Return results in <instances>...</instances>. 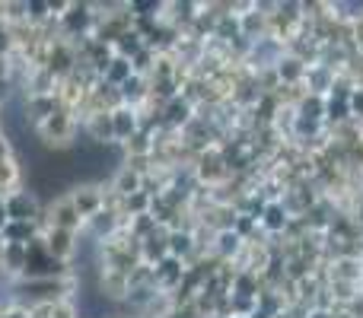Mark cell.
Masks as SVG:
<instances>
[{"mask_svg": "<svg viewBox=\"0 0 363 318\" xmlns=\"http://www.w3.org/2000/svg\"><path fill=\"white\" fill-rule=\"evenodd\" d=\"M35 134L48 150H64V147L74 144V134H77V115L70 108H57L55 115L35 125Z\"/></svg>", "mask_w": 363, "mask_h": 318, "instance_id": "1", "label": "cell"}, {"mask_svg": "<svg viewBox=\"0 0 363 318\" xmlns=\"http://www.w3.org/2000/svg\"><path fill=\"white\" fill-rule=\"evenodd\" d=\"M70 204L77 207V213H80V220L86 223V220H93L96 213L106 210V188L96 185V181H80V185H74L67 191Z\"/></svg>", "mask_w": 363, "mask_h": 318, "instance_id": "2", "label": "cell"}, {"mask_svg": "<svg viewBox=\"0 0 363 318\" xmlns=\"http://www.w3.org/2000/svg\"><path fill=\"white\" fill-rule=\"evenodd\" d=\"M42 217L48 220H38L42 223V232L45 229H67V232H83V220L80 213H77V207L70 204L67 194H61V198H55L48 207H45Z\"/></svg>", "mask_w": 363, "mask_h": 318, "instance_id": "3", "label": "cell"}, {"mask_svg": "<svg viewBox=\"0 0 363 318\" xmlns=\"http://www.w3.org/2000/svg\"><path fill=\"white\" fill-rule=\"evenodd\" d=\"M6 213H10V223H38L42 220V200L35 198V191H26V188H16L4 198Z\"/></svg>", "mask_w": 363, "mask_h": 318, "instance_id": "4", "label": "cell"}, {"mask_svg": "<svg viewBox=\"0 0 363 318\" xmlns=\"http://www.w3.org/2000/svg\"><path fill=\"white\" fill-rule=\"evenodd\" d=\"M45 251H48L55 261L70 264L77 258V245H80V232H67V229H45L42 232Z\"/></svg>", "mask_w": 363, "mask_h": 318, "instance_id": "5", "label": "cell"}, {"mask_svg": "<svg viewBox=\"0 0 363 318\" xmlns=\"http://www.w3.org/2000/svg\"><path fill=\"white\" fill-rule=\"evenodd\" d=\"M99 296L102 300H112V302H121L131 296V274L118 268H102L99 271Z\"/></svg>", "mask_w": 363, "mask_h": 318, "instance_id": "6", "label": "cell"}, {"mask_svg": "<svg viewBox=\"0 0 363 318\" xmlns=\"http://www.w3.org/2000/svg\"><path fill=\"white\" fill-rule=\"evenodd\" d=\"M112 194H115V200H125V198H131V194H140L144 191V169H138V166H121L118 172L112 175Z\"/></svg>", "mask_w": 363, "mask_h": 318, "instance_id": "7", "label": "cell"}, {"mask_svg": "<svg viewBox=\"0 0 363 318\" xmlns=\"http://www.w3.org/2000/svg\"><path fill=\"white\" fill-rule=\"evenodd\" d=\"M112 127H115V144H128L140 131V108L118 106L112 112Z\"/></svg>", "mask_w": 363, "mask_h": 318, "instance_id": "8", "label": "cell"}, {"mask_svg": "<svg viewBox=\"0 0 363 318\" xmlns=\"http://www.w3.org/2000/svg\"><path fill=\"white\" fill-rule=\"evenodd\" d=\"M160 118L166 121L169 127H185L188 121L194 118V106H191V99L188 96H172V99H166L163 102V108H160Z\"/></svg>", "mask_w": 363, "mask_h": 318, "instance_id": "9", "label": "cell"}, {"mask_svg": "<svg viewBox=\"0 0 363 318\" xmlns=\"http://www.w3.org/2000/svg\"><path fill=\"white\" fill-rule=\"evenodd\" d=\"M306 67H309V64L300 61L296 55H284L281 64L274 67V74H277V80H281L284 86H296V83L306 80Z\"/></svg>", "mask_w": 363, "mask_h": 318, "instance_id": "10", "label": "cell"}, {"mask_svg": "<svg viewBox=\"0 0 363 318\" xmlns=\"http://www.w3.org/2000/svg\"><path fill=\"white\" fill-rule=\"evenodd\" d=\"M258 223H262L268 232H284L287 229L290 213H287V207H284V200H268V204L262 207V213H258Z\"/></svg>", "mask_w": 363, "mask_h": 318, "instance_id": "11", "label": "cell"}, {"mask_svg": "<svg viewBox=\"0 0 363 318\" xmlns=\"http://www.w3.org/2000/svg\"><path fill=\"white\" fill-rule=\"evenodd\" d=\"M213 239H217V242H213V251H217V258H223V261H233V258L245 249V239L239 236L236 229H217Z\"/></svg>", "mask_w": 363, "mask_h": 318, "instance_id": "12", "label": "cell"}, {"mask_svg": "<svg viewBox=\"0 0 363 318\" xmlns=\"http://www.w3.org/2000/svg\"><path fill=\"white\" fill-rule=\"evenodd\" d=\"M131 76H134V67H131V61H125V57H112L108 67L102 70V80H106L108 86H115V89H121Z\"/></svg>", "mask_w": 363, "mask_h": 318, "instance_id": "13", "label": "cell"}, {"mask_svg": "<svg viewBox=\"0 0 363 318\" xmlns=\"http://www.w3.org/2000/svg\"><path fill=\"white\" fill-rule=\"evenodd\" d=\"M194 251V232L191 229H169V255L185 261Z\"/></svg>", "mask_w": 363, "mask_h": 318, "instance_id": "14", "label": "cell"}, {"mask_svg": "<svg viewBox=\"0 0 363 318\" xmlns=\"http://www.w3.org/2000/svg\"><path fill=\"white\" fill-rule=\"evenodd\" d=\"M347 108H351V118L363 121V86H354L351 96H347Z\"/></svg>", "mask_w": 363, "mask_h": 318, "instance_id": "15", "label": "cell"}, {"mask_svg": "<svg viewBox=\"0 0 363 318\" xmlns=\"http://www.w3.org/2000/svg\"><path fill=\"white\" fill-rule=\"evenodd\" d=\"M351 159L357 169H363V134H357V137L351 140Z\"/></svg>", "mask_w": 363, "mask_h": 318, "instance_id": "16", "label": "cell"}, {"mask_svg": "<svg viewBox=\"0 0 363 318\" xmlns=\"http://www.w3.org/2000/svg\"><path fill=\"white\" fill-rule=\"evenodd\" d=\"M351 29H354V45H357V51L363 55V13H357V16H354Z\"/></svg>", "mask_w": 363, "mask_h": 318, "instance_id": "17", "label": "cell"}, {"mask_svg": "<svg viewBox=\"0 0 363 318\" xmlns=\"http://www.w3.org/2000/svg\"><path fill=\"white\" fill-rule=\"evenodd\" d=\"M6 159H13V144H10V134H0V162H6Z\"/></svg>", "mask_w": 363, "mask_h": 318, "instance_id": "18", "label": "cell"}, {"mask_svg": "<svg viewBox=\"0 0 363 318\" xmlns=\"http://www.w3.org/2000/svg\"><path fill=\"white\" fill-rule=\"evenodd\" d=\"M6 223H10V213H6V204H4V198H0V232L6 229Z\"/></svg>", "mask_w": 363, "mask_h": 318, "instance_id": "19", "label": "cell"}, {"mask_svg": "<svg viewBox=\"0 0 363 318\" xmlns=\"http://www.w3.org/2000/svg\"><path fill=\"white\" fill-rule=\"evenodd\" d=\"M0 134H4V125H0Z\"/></svg>", "mask_w": 363, "mask_h": 318, "instance_id": "20", "label": "cell"}]
</instances>
